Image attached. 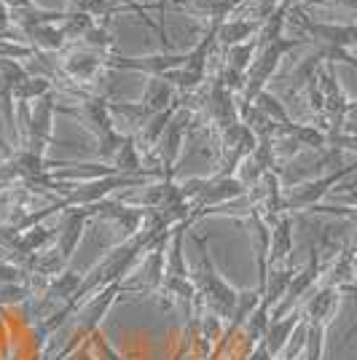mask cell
I'll return each instance as SVG.
<instances>
[{
  "mask_svg": "<svg viewBox=\"0 0 357 360\" xmlns=\"http://www.w3.org/2000/svg\"><path fill=\"white\" fill-rule=\"evenodd\" d=\"M304 44H312V41L296 35V38H280V41H274V44L264 46V49H261V54H258V60H255V65H253L250 91L261 89V86L268 81V75L274 73V68L280 65V60H283L285 54H287V51H293V49H298V46H304Z\"/></svg>",
  "mask_w": 357,
  "mask_h": 360,
  "instance_id": "6da1fadb",
  "label": "cell"
},
{
  "mask_svg": "<svg viewBox=\"0 0 357 360\" xmlns=\"http://www.w3.org/2000/svg\"><path fill=\"white\" fill-rule=\"evenodd\" d=\"M105 65V57L100 49H91V46H70V51L65 54V73H70L73 78H91L100 68Z\"/></svg>",
  "mask_w": 357,
  "mask_h": 360,
  "instance_id": "7a4b0ae2",
  "label": "cell"
},
{
  "mask_svg": "<svg viewBox=\"0 0 357 360\" xmlns=\"http://www.w3.org/2000/svg\"><path fill=\"white\" fill-rule=\"evenodd\" d=\"M258 30H261V22H255L250 16H231V19L218 25V41L231 49L237 44L253 41V35H258Z\"/></svg>",
  "mask_w": 357,
  "mask_h": 360,
  "instance_id": "3957f363",
  "label": "cell"
},
{
  "mask_svg": "<svg viewBox=\"0 0 357 360\" xmlns=\"http://www.w3.org/2000/svg\"><path fill=\"white\" fill-rule=\"evenodd\" d=\"M357 169V165H352V167H344V169H339L336 175H330V178H325V180H320V183H312V186H306V188H301L296 194V202L298 205H312V202H317L320 196L325 194L327 191V186H333L336 180H342L344 175H349V172H355Z\"/></svg>",
  "mask_w": 357,
  "mask_h": 360,
  "instance_id": "277c9868",
  "label": "cell"
},
{
  "mask_svg": "<svg viewBox=\"0 0 357 360\" xmlns=\"http://www.w3.org/2000/svg\"><path fill=\"white\" fill-rule=\"evenodd\" d=\"M255 51H258L255 38H253V41H247V44L231 46V49H228V62H231V68H234V70H247Z\"/></svg>",
  "mask_w": 357,
  "mask_h": 360,
  "instance_id": "5b68a950",
  "label": "cell"
}]
</instances>
